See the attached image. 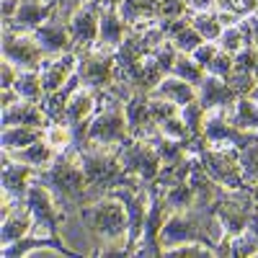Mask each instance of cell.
I'll return each mask as SVG.
<instances>
[{
    "mask_svg": "<svg viewBox=\"0 0 258 258\" xmlns=\"http://www.w3.org/2000/svg\"><path fill=\"white\" fill-rule=\"evenodd\" d=\"M114 64H116V52H80L78 54V75L85 88L96 93L106 91L114 83Z\"/></svg>",
    "mask_w": 258,
    "mask_h": 258,
    "instance_id": "obj_13",
    "label": "cell"
},
{
    "mask_svg": "<svg viewBox=\"0 0 258 258\" xmlns=\"http://www.w3.org/2000/svg\"><path fill=\"white\" fill-rule=\"evenodd\" d=\"M188 153L197 155L202 168L225 188H245L243 168H240V150L232 147H209L204 137H191Z\"/></svg>",
    "mask_w": 258,
    "mask_h": 258,
    "instance_id": "obj_6",
    "label": "cell"
},
{
    "mask_svg": "<svg viewBox=\"0 0 258 258\" xmlns=\"http://www.w3.org/2000/svg\"><path fill=\"white\" fill-rule=\"evenodd\" d=\"M54 3V13L59 16V18H64V21H70L88 0H52Z\"/></svg>",
    "mask_w": 258,
    "mask_h": 258,
    "instance_id": "obj_51",
    "label": "cell"
},
{
    "mask_svg": "<svg viewBox=\"0 0 258 258\" xmlns=\"http://www.w3.org/2000/svg\"><path fill=\"white\" fill-rule=\"evenodd\" d=\"M78 214L85 230L91 232V238L96 240L93 255H129V214L121 199H116L114 194H106V197L85 204Z\"/></svg>",
    "mask_w": 258,
    "mask_h": 258,
    "instance_id": "obj_1",
    "label": "cell"
},
{
    "mask_svg": "<svg viewBox=\"0 0 258 258\" xmlns=\"http://www.w3.org/2000/svg\"><path fill=\"white\" fill-rule=\"evenodd\" d=\"M217 52H220V44H217V41H204V44H202L197 52H194L191 57L197 59V62L202 64V68H207V64L212 62V57L217 54Z\"/></svg>",
    "mask_w": 258,
    "mask_h": 258,
    "instance_id": "obj_52",
    "label": "cell"
},
{
    "mask_svg": "<svg viewBox=\"0 0 258 258\" xmlns=\"http://www.w3.org/2000/svg\"><path fill=\"white\" fill-rule=\"evenodd\" d=\"M217 44H220V49H225L230 54H238L245 44H253V31H250L248 18H243L240 24H235V26H225Z\"/></svg>",
    "mask_w": 258,
    "mask_h": 258,
    "instance_id": "obj_32",
    "label": "cell"
},
{
    "mask_svg": "<svg viewBox=\"0 0 258 258\" xmlns=\"http://www.w3.org/2000/svg\"><path fill=\"white\" fill-rule=\"evenodd\" d=\"M119 13L129 26H150L160 21V0H121Z\"/></svg>",
    "mask_w": 258,
    "mask_h": 258,
    "instance_id": "obj_27",
    "label": "cell"
},
{
    "mask_svg": "<svg viewBox=\"0 0 258 258\" xmlns=\"http://www.w3.org/2000/svg\"><path fill=\"white\" fill-rule=\"evenodd\" d=\"M170 75H178V78H183L186 83H191V85H202V80L207 78V70L202 68V64L194 59L191 54H178V59H176V64H173V73Z\"/></svg>",
    "mask_w": 258,
    "mask_h": 258,
    "instance_id": "obj_37",
    "label": "cell"
},
{
    "mask_svg": "<svg viewBox=\"0 0 258 258\" xmlns=\"http://www.w3.org/2000/svg\"><path fill=\"white\" fill-rule=\"evenodd\" d=\"M98 111V93L80 85L73 93V98L68 101V109H64V119L62 124H68L75 135V147L83 150L85 147V132H88V124Z\"/></svg>",
    "mask_w": 258,
    "mask_h": 258,
    "instance_id": "obj_14",
    "label": "cell"
},
{
    "mask_svg": "<svg viewBox=\"0 0 258 258\" xmlns=\"http://www.w3.org/2000/svg\"><path fill=\"white\" fill-rule=\"evenodd\" d=\"M124 111L132 137H153L160 132L153 111H150V93H135L129 101H124Z\"/></svg>",
    "mask_w": 258,
    "mask_h": 258,
    "instance_id": "obj_19",
    "label": "cell"
},
{
    "mask_svg": "<svg viewBox=\"0 0 258 258\" xmlns=\"http://www.w3.org/2000/svg\"><path fill=\"white\" fill-rule=\"evenodd\" d=\"M41 248H52V250L68 255V258H75L78 255L75 250H70L68 245H64V240L59 238V235H41V232H29L26 238L16 240L13 245H6L3 248V255L6 258H24L31 250H41Z\"/></svg>",
    "mask_w": 258,
    "mask_h": 258,
    "instance_id": "obj_22",
    "label": "cell"
},
{
    "mask_svg": "<svg viewBox=\"0 0 258 258\" xmlns=\"http://www.w3.org/2000/svg\"><path fill=\"white\" fill-rule=\"evenodd\" d=\"M248 96H250V98H253V101H255V103H258V83H255V85H253V91H250V93H248Z\"/></svg>",
    "mask_w": 258,
    "mask_h": 258,
    "instance_id": "obj_58",
    "label": "cell"
},
{
    "mask_svg": "<svg viewBox=\"0 0 258 258\" xmlns=\"http://www.w3.org/2000/svg\"><path fill=\"white\" fill-rule=\"evenodd\" d=\"M188 13V0H160V18H181Z\"/></svg>",
    "mask_w": 258,
    "mask_h": 258,
    "instance_id": "obj_50",
    "label": "cell"
},
{
    "mask_svg": "<svg viewBox=\"0 0 258 258\" xmlns=\"http://www.w3.org/2000/svg\"><path fill=\"white\" fill-rule=\"evenodd\" d=\"M230 255L232 258H258V235L253 230H243L240 235H235L232 245H230Z\"/></svg>",
    "mask_w": 258,
    "mask_h": 258,
    "instance_id": "obj_40",
    "label": "cell"
},
{
    "mask_svg": "<svg viewBox=\"0 0 258 258\" xmlns=\"http://www.w3.org/2000/svg\"><path fill=\"white\" fill-rule=\"evenodd\" d=\"M188 11H197V13L217 11V0H188Z\"/></svg>",
    "mask_w": 258,
    "mask_h": 258,
    "instance_id": "obj_53",
    "label": "cell"
},
{
    "mask_svg": "<svg viewBox=\"0 0 258 258\" xmlns=\"http://www.w3.org/2000/svg\"><path fill=\"white\" fill-rule=\"evenodd\" d=\"M207 75H214V78H230L232 75V70H235V57L230 54V52H225V49H220L217 54L212 57V62L207 64Z\"/></svg>",
    "mask_w": 258,
    "mask_h": 258,
    "instance_id": "obj_44",
    "label": "cell"
},
{
    "mask_svg": "<svg viewBox=\"0 0 258 258\" xmlns=\"http://www.w3.org/2000/svg\"><path fill=\"white\" fill-rule=\"evenodd\" d=\"M188 18H191L194 29H197L207 41H220V36H222V29H225V26L220 24L217 11H204V13L188 11Z\"/></svg>",
    "mask_w": 258,
    "mask_h": 258,
    "instance_id": "obj_36",
    "label": "cell"
},
{
    "mask_svg": "<svg viewBox=\"0 0 258 258\" xmlns=\"http://www.w3.org/2000/svg\"><path fill=\"white\" fill-rule=\"evenodd\" d=\"M165 199H168V204H170V209H173V212H183V209L197 204V194H194V188H191L188 181H183L178 186H170L165 191Z\"/></svg>",
    "mask_w": 258,
    "mask_h": 258,
    "instance_id": "obj_39",
    "label": "cell"
},
{
    "mask_svg": "<svg viewBox=\"0 0 258 258\" xmlns=\"http://www.w3.org/2000/svg\"><path fill=\"white\" fill-rule=\"evenodd\" d=\"M54 13V3L52 0H21V6L16 11V16L3 24V29L11 31H34L39 29L44 21H49Z\"/></svg>",
    "mask_w": 258,
    "mask_h": 258,
    "instance_id": "obj_21",
    "label": "cell"
},
{
    "mask_svg": "<svg viewBox=\"0 0 258 258\" xmlns=\"http://www.w3.org/2000/svg\"><path fill=\"white\" fill-rule=\"evenodd\" d=\"M135 26H129L126 21L119 13V3H111V0H103V11H101V24H98V39L93 49L96 52H116L124 39L132 34Z\"/></svg>",
    "mask_w": 258,
    "mask_h": 258,
    "instance_id": "obj_15",
    "label": "cell"
},
{
    "mask_svg": "<svg viewBox=\"0 0 258 258\" xmlns=\"http://www.w3.org/2000/svg\"><path fill=\"white\" fill-rule=\"evenodd\" d=\"M80 163L83 173L88 181V194L91 199H101L111 194L116 186L124 183H137L140 178L129 176L121 165V147H109V145H85L80 150Z\"/></svg>",
    "mask_w": 258,
    "mask_h": 258,
    "instance_id": "obj_4",
    "label": "cell"
},
{
    "mask_svg": "<svg viewBox=\"0 0 258 258\" xmlns=\"http://www.w3.org/2000/svg\"><path fill=\"white\" fill-rule=\"evenodd\" d=\"M240 168H243V178L248 186L258 183V140L240 150Z\"/></svg>",
    "mask_w": 258,
    "mask_h": 258,
    "instance_id": "obj_43",
    "label": "cell"
},
{
    "mask_svg": "<svg viewBox=\"0 0 258 258\" xmlns=\"http://www.w3.org/2000/svg\"><path fill=\"white\" fill-rule=\"evenodd\" d=\"M209 147H232V150H245L258 140V132H248V129L235 126L230 119V109H214L207 114L204 121V135Z\"/></svg>",
    "mask_w": 258,
    "mask_h": 258,
    "instance_id": "obj_9",
    "label": "cell"
},
{
    "mask_svg": "<svg viewBox=\"0 0 258 258\" xmlns=\"http://www.w3.org/2000/svg\"><path fill=\"white\" fill-rule=\"evenodd\" d=\"M36 181H41L57 202V207L64 214L80 212L85 204H91V194H88V181L83 173V163H80V150L73 145L47 165L39 170Z\"/></svg>",
    "mask_w": 258,
    "mask_h": 258,
    "instance_id": "obj_2",
    "label": "cell"
},
{
    "mask_svg": "<svg viewBox=\"0 0 258 258\" xmlns=\"http://www.w3.org/2000/svg\"><path fill=\"white\" fill-rule=\"evenodd\" d=\"M160 21H163V26L168 31V39L173 41V44L178 47V52H183V54H194L207 41L197 29H194L188 13L181 16V18H170V21L168 18H160Z\"/></svg>",
    "mask_w": 258,
    "mask_h": 258,
    "instance_id": "obj_25",
    "label": "cell"
},
{
    "mask_svg": "<svg viewBox=\"0 0 258 258\" xmlns=\"http://www.w3.org/2000/svg\"><path fill=\"white\" fill-rule=\"evenodd\" d=\"M145 140H150L155 145V150L160 153V158H163V165H170V163H178V160H183V158H188L191 153H188V142L191 140H170V137H165V135H153V137H145Z\"/></svg>",
    "mask_w": 258,
    "mask_h": 258,
    "instance_id": "obj_33",
    "label": "cell"
},
{
    "mask_svg": "<svg viewBox=\"0 0 258 258\" xmlns=\"http://www.w3.org/2000/svg\"><path fill=\"white\" fill-rule=\"evenodd\" d=\"M207 109L202 106V101L197 98V101H191V103H186V106H181V119L186 121V126H188V132L194 135V137H202L204 135V121H207Z\"/></svg>",
    "mask_w": 258,
    "mask_h": 258,
    "instance_id": "obj_38",
    "label": "cell"
},
{
    "mask_svg": "<svg viewBox=\"0 0 258 258\" xmlns=\"http://www.w3.org/2000/svg\"><path fill=\"white\" fill-rule=\"evenodd\" d=\"M230 119L235 126L248 129V132H258V103L250 96H240L230 109Z\"/></svg>",
    "mask_w": 258,
    "mask_h": 258,
    "instance_id": "obj_35",
    "label": "cell"
},
{
    "mask_svg": "<svg viewBox=\"0 0 258 258\" xmlns=\"http://www.w3.org/2000/svg\"><path fill=\"white\" fill-rule=\"evenodd\" d=\"M49 54L41 49V44L34 39L31 31H11L3 29V59L13 62L16 68L24 70H41Z\"/></svg>",
    "mask_w": 258,
    "mask_h": 258,
    "instance_id": "obj_11",
    "label": "cell"
},
{
    "mask_svg": "<svg viewBox=\"0 0 258 258\" xmlns=\"http://www.w3.org/2000/svg\"><path fill=\"white\" fill-rule=\"evenodd\" d=\"M3 153H8L13 160H21V163H29V165H34V168H47L59 153L57 150L41 137V140H36L34 145H29V147H21V150H3Z\"/></svg>",
    "mask_w": 258,
    "mask_h": 258,
    "instance_id": "obj_29",
    "label": "cell"
},
{
    "mask_svg": "<svg viewBox=\"0 0 258 258\" xmlns=\"http://www.w3.org/2000/svg\"><path fill=\"white\" fill-rule=\"evenodd\" d=\"M121 165L129 176H135L140 181H145L147 186L153 183L163 168V158L155 150V145L145 140V137H135L129 145L121 147Z\"/></svg>",
    "mask_w": 258,
    "mask_h": 258,
    "instance_id": "obj_10",
    "label": "cell"
},
{
    "mask_svg": "<svg viewBox=\"0 0 258 258\" xmlns=\"http://www.w3.org/2000/svg\"><path fill=\"white\" fill-rule=\"evenodd\" d=\"M150 96L168 98V101H173V103H178V106H186V103H191V101L199 98V88H197V85H191V83H186V80L178 78V75H165V78L160 80V85H158V88L150 93Z\"/></svg>",
    "mask_w": 258,
    "mask_h": 258,
    "instance_id": "obj_28",
    "label": "cell"
},
{
    "mask_svg": "<svg viewBox=\"0 0 258 258\" xmlns=\"http://www.w3.org/2000/svg\"><path fill=\"white\" fill-rule=\"evenodd\" d=\"M101 11H103V0H88V3L70 18V34H73V44H75L78 54L93 49L96 39H98Z\"/></svg>",
    "mask_w": 258,
    "mask_h": 258,
    "instance_id": "obj_16",
    "label": "cell"
},
{
    "mask_svg": "<svg viewBox=\"0 0 258 258\" xmlns=\"http://www.w3.org/2000/svg\"><path fill=\"white\" fill-rule=\"evenodd\" d=\"M111 3H121V0H111Z\"/></svg>",
    "mask_w": 258,
    "mask_h": 258,
    "instance_id": "obj_61",
    "label": "cell"
},
{
    "mask_svg": "<svg viewBox=\"0 0 258 258\" xmlns=\"http://www.w3.org/2000/svg\"><path fill=\"white\" fill-rule=\"evenodd\" d=\"M222 238H225V227L217 220L214 207L197 202L183 212H170V217L165 220L160 232V245L163 250H168L181 243H204L217 250Z\"/></svg>",
    "mask_w": 258,
    "mask_h": 258,
    "instance_id": "obj_3",
    "label": "cell"
},
{
    "mask_svg": "<svg viewBox=\"0 0 258 258\" xmlns=\"http://www.w3.org/2000/svg\"><path fill=\"white\" fill-rule=\"evenodd\" d=\"M240 96L235 93L227 80L222 78H214V75H207L199 85V101L207 111H214V109H232L235 101H238Z\"/></svg>",
    "mask_w": 258,
    "mask_h": 258,
    "instance_id": "obj_26",
    "label": "cell"
},
{
    "mask_svg": "<svg viewBox=\"0 0 258 258\" xmlns=\"http://www.w3.org/2000/svg\"><path fill=\"white\" fill-rule=\"evenodd\" d=\"M13 88L24 101H31V103H39V106H41V101L47 98V91H44V83H41L39 70H24L18 75Z\"/></svg>",
    "mask_w": 258,
    "mask_h": 258,
    "instance_id": "obj_34",
    "label": "cell"
},
{
    "mask_svg": "<svg viewBox=\"0 0 258 258\" xmlns=\"http://www.w3.org/2000/svg\"><path fill=\"white\" fill-rule=\"evenodd\" d=\"M47 129H39V126H3V135H0V145L3 150H21V147H29L36 140L44 137Z\"/></svg>",
    "mask_w": 258,
    "mask_h": 258,
    "instance_id": "obj_31",
    "label": "cell"
},
{
    "mask_svg": "<svg viewBox=\"0 0 258 258\" xmlns=\"http://www.w3.org/2000/svg\"><path fill=\"white\" fill-rule=\"evenodd\" d=\"M150 111H153V119L155 124L165 121V119H173V116H181V106L168 101V98H158V96H150Z\"/></svg>",
    "mask_w": 258,
    "mask_h": 258,
    "instance_id": "obj_45",
    "label": "cell"
},
{
    "mask_svg": "<svg viewBox=\"0 0 258 258\" xmlns=\"http://www.w3.org/2000/svg\"><path fill=\"white\" fill-rule=\"evenodd\" d=\"M253 75H255V80H258V64H255V70H253Z\"/></svg>",
    "mask_w": 258,
    "mask_h": 258,
    "instance_id": "obj_60",
    "label": "cell"
},
{
    "mask_svg": "<svg viewBox=\"0 0 258 258\" xmlns=\"http://www.w3.org/2000/svg\"><path fill=\"white\" fill-rule=\"evenodd\" d=\"M235 57V70L232 73H245V75H253L255 64H258V47L255 44H245Z\"/></svg>",
    "mask_w": 258,
    "mask_h": 258,
    "instance_id": "obj_46",
    "label": "cell"
},
{
    "mask_svg": "<svg viewBox=\"0 0 258 258\" xmlns=\"http://www.w3.org/2000/svg\"><path fill=\"white\" fill-rule=\"evenodd\" d=\"M194 165H197V155H188V158H183V160H178V163L163 165V168H160V173H158V178H155L153 183H150V186L168 191L170 186H178V183L188 181Z\"/></svg>",
    "mask_w": 258,
    "mask_h": 258,
    "instance_id": "obj_30",
    "label": "cell"
},
{
    "mask_svg": "<svg viewBox=\"0 0 258 258\" xmlns=\"http://www.w3.org/2000/svg\"><path fill=\"white\" fill-rule=\"evenodd\" d=\"M163 255L165 258H212L217 253H214V248H209L204 243H181V245L163 250Z\"/></svg>",
    "mask_w": 258,
    "mask_h": 258,
    "instance_id": "obj_41",
    "label": "cell"
},
{
    "mask_svg": "<svg viewBox=\"0 0 258 258\" xmlns=\"http://www.w3.org/2000/svg\"><path fill=\"white\" fill-rule=\"evenodd\" d=\"M75 70H78V52H64V54L47 57L44 64H41V70H39L47 96L59 91L62 85L75 75Z\"/></svg>",
    "mask_w": 258,
    "mask_h": 258,
    "instance_id": "obj_20",
    "label": "cell"
},
{
    "mask_svg": "<svg viewBox=\"0 0 258 258\" xmlns=\"http://www.w3.org/2000/svg\"><path fill=\"white\" fill-rule=\"evenodd\" d=\"M34 39L41 44L49 57L54 54H64V52H75V44H73V34H70V21L59 18L57 13H52L49 21H44L39 29L31 31Z\"/></svg>",
    "mask_w": 258,
    "mask_h": 258,
    "instance_id": "obj_18",
    "label": "cell"
},
{
    "mask_svg": "<svg viewBox=\"0 0 258 258\" xmlns=\"http://www.w3.org/2000/svg\"><path fill=\"white\" fill-rule=\"evenodd\" d=\"M26 207L31 209L34 214V230L31 232H41V235H59V222L68 217L54 202L52 191L41 183V181H34L29 186V194H26Z\"/></svg>",
    "mask_w": 258,
    "mask_h": 258,
    "instance_id": "obj_12",
    "label": "cell"
},
{
    "mask_svg": "<svg viewBox=\"0 0 258 258\" xmlns=\"http://www.w3.org/2000/svg\"><path fill=\"white\" fill-rule=\"evenodd\" d=\"M217 11H227L238 18H248L258 11V0H217Z\"/></svg>",
    "mask_w": 258,
    "mask_h": 258,
    "instance_id": "obj_47",
    "label": "cell"
},
{
    "mask_svg": "<svg viewBox=\"0 0 258 258\" xmlns=\"http://www.w3.org/2000/svg\"><path fill=\"white\" fill-rule=\"evenodd\" d=\"M253 207H255V202H253L250 186H245V188H225L217 207H214L217 220L225 227V235L235 238V235H240L243 230H248Z\"/></svg>",
    "mask_w": 258,
    "mask_h": 258,
    "instance_id": "obj_7",
    "label": "cell"
},
{
    "mask_svg": "<svg viewBox=\"0 0 258 258\" xmlns=\"http://www.w3.org/2000/svg\"><path fill=\"white\" fill-rule=\"evenodd\" d=\"M248 24H250V31H253V44L258 47V11L253 16H248Z\"/></svg>",
    "mask_w": 258,
    "mask_h": 258,
    "instance_id": "obj_56",
    "label": "cell"
},
{
    "mask_svg": "<svg viewBox=\"0 0 258 258\" xmlns=\"http://www.w3.org/2000/svg\"><path fill=\"white\" fill-rule=\"evenodd\" d=\"M227 80V85L238 93V96H248L250 91H253V85L258 83L255 80V75H245V73H232L230 78H225Z\"/></svg>",
    "mask_w": 258,
    "mask_h": 258,
    "instance_id": "obj_49",
    "label": "cell"
},
{
    "mask_svg": "<svg viewBox=\"0 0 258 258\" xmlns=\"http://www.w3.org/2000/svg\"><path fill=\"white\" fill-rule=\"evenodd\" d=\"M21 96L16 93V88H6L3 91V98H0V103H3V109H6V106H11V103H16Z\"/></svg>",
    "mask_w": 258,
    "mask_h": 258,
    "instance_id": "obj_55",
    "label": "cell"
},
{
    "mask_svg": "<svg viewBox=\"0 0 258 258\" xmlns=\"http://www.w3.org/2000/svg\"><path fill=\"white\" fill-rule=\"evenodd\" d=\"M248 230H253L258 235V204L253 207V214H250V222H248Z\"/></svg>",
    "mask_w": 258,
    "mask_h": 258,
    "instance_id": "obj_57",
    "label": "cell"
},
{
    "mask_svg": "<svg viewBox=\"0 0 258 258\" xmlns=\"http://www.w3.org/2000/svg\"><path fill=\"white\" fill-rule=\"evenodd\" d=\"M250 194H253V202L258 204V183H253V186H250Z\"/></svg>",
    "mask_w": 258,
    "mask_h": 258,
    "instance_id": "obj_59",
    "label": "cell"
},
{
    "mask_svg": "<svg viewBox=\"0 0 258 258\" xmlns=\"http://www.w3.org/2000/svg\"><path fill=\"white\" fill-rule=\"evenodd\" d=\"M0 124L3 126H39V129H47L52 121L49 116L44 114V109H41L39 103H31V101H24V98H18L16 103L6 106L3 109V119H0Z\"/></svg>",
    "mask_w": 258,
    "mask_h": 258,
    "instance_id": "obj_24",
    "label": "cell"
},
{
    "mask_svg": "<svg viewBox=\"0 0 258 258\" xmlns=\"http://www.w3.org/2000/svg\"><path fill=\"white\" fill-rule=\"evenodd\" d=\"M39 168L13 160L8 153H3V197L13 202H26L29 186L36 181Z\"/></svg>",
    "mask_w": 258,
    "mask_h": 258,
    "instance_id": "obj_17",
    "label": "cell"
},
{
    "mask_svg": "<svg viewBox=\"0 0 258 258\" xmlns=\"http://www.w3.org/2000/svg\"><path fill=\"white\" fill-rule=\"evenodd\" d=\"M44 140L57 150V153H62V150L75 145V135H73V129L68 124H49L47 132H44Z\"/></svg>",
    "mask_w": 258,
    "mask_h": 258,
    "instance_id": "obj_42",
    "label": "cell"
},
{
    "mask_svg": "<svg viewBox=\"0 0 258 258\" xmlns=\"http://www.w3.org/2000/svg\"><path fill=\"white\" fill-rule=\"evenodd\" d=\"M135 137L129 132L124 101L109 91L98 93V111L88 124L85 132V145H109V147H124Z\"/></svg>",
    "mask_w": 258,
    "mask_h": 258,
    "instance_id": "obj_5",
    "label": "cell"
},
{
    "mask_svg": "<svg viewBox=\"0 0 258 258\" xmlns=\"http://www.w3.org/2000/svg\"><path fill=\"white\" fill-rule=\"evenodd\" d=\"M158 126H160V135H165V137H170V140H191V137H194L181 116L165 119V121H160Z\"/></svg>",
    "mask_w": 258,
    "mask_h": 258,
    "instance_id": "obj_48",
    "label": "cell"
},
{
    "mask_svg": "<svg viewBox=\"0 0 258 258\" xmlns=\"http://www.w3.org/2000/svg\"><path fill=\"white\" fill-rule=\"evenodd\" d=\"M170 204L165 199V191L150 186V209H147V220H145V232L140 248L135 250L137 258H160L163 255V245H160V232L165 220L170 217Z\"/></svg>",
    "mask_w": 258,
    "mask_h": 258,
    "instance_id": "obj_8",
    "label": "cell"
},
{
    "mask_svg": "<svg viewBox=\"0 0 258 258\" xmlns=\"http://www.w3.org/2000/svg\"><path fill=\"white\" fill-rule=\"evenodd\" d=\"M18 6H21V0H3V6H0V11H3V24H8V21L16 16Z\"/></svg>",
    "mask_w": 258,
    "mask_h": 258,
    "instance_id": "obj_54",
    "label": "cell"
},
{
    "mask_svg": "<svg viewBox=\"0 0 258 258\" xmlns=\"http://www.w3.org/2000/svg\"><path fill=\"white\" fill-rule=\"evenodd\" d=\"M34 230V214L26 207V202H18L6 217H0V245H13L16 240L26 238Z\"/></svg>",
    "mask_w": 258,
    "mask_h": 258,
    "instance_id": "obj_23",
    "label": "cell"
}]
</instances>
